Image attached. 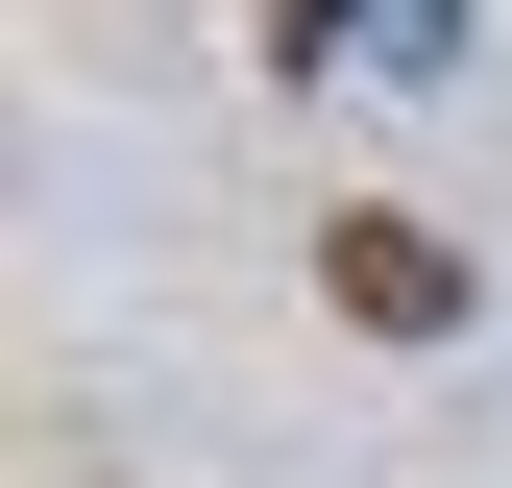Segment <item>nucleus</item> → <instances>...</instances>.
I'll return each instance as SVG.
<instances>
[{
  "label": "nucleus",
  "mask_w": 512,
  "mask_h": 488,
  "mask_svg": "<svg viewBox=\"0 0 512 488\" xmlns=\"http://www.w3.org/2000/svg\"><path fill=\"white\" fill-rule=\"evenodd\" d=\"M317 293H342L366 342H464V244L391 220V196H366V220H317Z\"/></svg>",
  "instance_id": "1"
},
{
  "label": "nucleus",
  "mask_w": 512,
  "mask_h": 488,
  "mask_svg": "<svg viewBox=\"0 0 512 488\" xmlns=\"http://www.w3.org/2000/svg\"><path fill=\"white\" fill-rule=\"evenodd\" d=\"M342 25H366V0H269V49H293V74H317V49H342Z\"/></svg>",
  "instance_id": "2"
}]
</instances>
